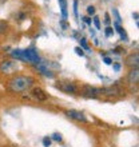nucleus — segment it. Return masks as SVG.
<instances>
[{
    "label": "nucleus",
    "instance_id": "1",
    "mask_svg": "<svg viewBox=\"0 0 139 147\" xmlns=\"http://www.w3.org/2000/svg\"><path fill=\"white\" fill-rule=\"evenodd\" d=\"M34 78L31 76H26V75H20V76H15L13 79L9 80L8 83V87L11 90L12 92H24V91H27L32 84H34Z\"/></svg>",
    "mask_w": 139,
    "mask_h": 147
},
{
    "label": "nucleus",
    "instance_id": "2",
    "mask_svg": "<svg viewBox=\"0 0 139 147\" xmlns=\"http://www.w3.org/2000/svg\"><path fill=\"white\" fill-rule=\"evenodd\" d=\"M22 56H23V60H27V62L35 63V64L40 63V58H39V55H38V51H35L34 48L22 50Z\"/></svg>",
    "mask_w": 139,
    "mask_h": 147
},
{
    "label": "nucleus",
    "instance_id": "3",
    "mask_svg": "<svg viewBox=\"0 0 139 147\" xmlns=\"http://www.w3.org/2000/svg\"><path fill=\"white\" fill-rule=\"evenodd\" d=\"M82 95L86 98H99L102 96L101 88H96V87H92V86H83L82 87Z\"/></svg>",
    "mask_w": 139,
    "mask_h": 147
},
{
    "label": "nucleus",
    "instance_id": "4",
    "mask_svg": "<svg viewBox=\"0 0 139 147\" xmlns=\"http://www.w3.org/2000/svg\"><path fill=\"white\" fill-rule=\"evenodd\" d=\"M18 70V64L12 60H3L0 63V72L3 74H12Z\"/></svg>",
    "mask_w": 139,
    "mask_h": 147
},
{
    "label": "nucleus",
    "instance_id": "5",
    "mask_svg": "<svg viewBox=\"0 0 139 147\" xmlns=\"http://www.w3.org/2000/svg\"><path fill=\"white\" fill-rule=\"evenodd\" d=\"M56 87L67 94H76L78 92L76 84H75V83H71V82H58Z\"/></svg>",
    "mask_w": 139,
    "mask_h": 147
},
{
    "label": "nucleus",
    "instance_id": "6",
    "mask_svg": "<svg viewBox=\"0 0 139 147\" xmlns=\"http://www.w3.org/2000/svg\"><path fill=\"white\" fill-rule=\"evenodd\" d=\"M66 114H67V116H68V118H71V119H74V120H76V122H82V123H87V122H88V120H87V118H86V115L82 111H76V110H68Z\"/></svg>",
    "mask_w": 139,
    "mask_h": 147
},
{
    "label": "nucleus",
    "instance_id": "7",
    "mask_svg": "<svg viewBox=\"0 0 139 147\" xmlns=\"http://www.w3.org/2000/svg\"><path fill=\"white\" fill-rule=\"evenodd\" d=\"M101 92L103 96H118L122 94V90L118 86H111V87H104L101 88Z\"/></svg>",
    "mask_w": 139,
    "mask_h": 147
},
{
    "label": "nucleus",
    "instance_id": "8",
    "mask_svg": "<svg viewBox=\"0 0 139 147\" xmlns=\"http://www.w3.org/2000/svg\"><path fill=\"white\" fill-rule=\"evenodd\" d=\"M126 66L130 68H138L139 66V54L138 52H132L126 58Z\"/></svg>",
    "mask_w": 139,
    "mask_h": 147
},
{
    "label": "nucleus",
    "instance_id": "9",
    "mask_svg": "<svg viewBox=\"0 0 139 147\" xmlns=\"http://www.w3.org/2000/svg\"><path fill=\"white\" fill-rule=\"evenodd\" d=\"M31 94H32V96H34L36 100H39V102H44V100L48 99V95L46 94V91L42 90L40 87H35V88L32 90Z\"/></svg>",
    "mask_w": 139,
    "mask_h": 147
},
{
    "label": "nucleus",
    "instance_id": "10",
    "mask_svg": "<svg viewBox=\"0 0 139 147\" xmlns=\"http://www.w3.org/2000/svg\"><path fill=\"white\" fill-rule=\"evenodd\" d=\"M127 80L128 83H131V84H136L139 80V70L138 68H131L130 72L127 75Z\"/></svg>",
    "mask_w": 139,
    "mask_h": 147
},
{
    "label": "nucleus",
    "instance_id": "11",
    "mask_svg": "<svg viewBox=\"0 0 139 147\" xmlns=\"http://www.w3.org/2000/svg\"><path fill=\"white\" fill-rule=\"evenodd\" d=\"M36 68H38V71L40 74H43L44 76H48V78H54V74L51 72L48 68H47L44 64H42V63H39V64H36Z\"/></svg>",
    "mask_w": 139,
    "mask_h": 147
},
{
    "label": "nucleus",
    "instance_id": "12",
    "mask_svg": "<svg viewBox=\"0 0 139 147\" xmlns=\"http://www.w3.org/2000/svg\"><path fill=\"white\" fill-rule=\"evenodd\" d=\"M59 1V5H60V11H62V15H63V18L66 19L67 18V0H58Z\"/></svg>",
    "mask_w": 139,
    "mask_h": 147
},
{
    "label": "nucleus",
    "instance_id": "13",
    "mask_svg": "<svg viewBox=\"0 0 139 147\" xmlns=\"http://www.w3.org/2000/svg\"><path fill=\"white\" fill-rule=\"evenodd\" d=\"M8 28H9V26H8L7 22H5V20H1V19H0V35L7 34V32H8Z\"/></svg>",
    "mask_w": 139,
    "mask_h": 147
},
{
    "label": "nucleus",
    "instance_id": "14",
    "mask_svg": "<svg viewBox=\"0 0 139 147\" xmlns=\"http://www.w3.org/2000/svg\"><path fill=\"white\" fill-rule=\"evenodd\" d=\"M115 28H116V31H118L120 35H122V38H124V40H126V39H127V35H126V32H124L123 27H120L119 23H116V24H115Z\"/></svg>",
    "mask_w": 139,
    "mask_h": 147
},
{
    "label": "nucleus",
    "instance_id": "15",
    "mask_svg": "<svg viewBox=\"0 0 139 147\" xmlns=\"http://www.w3.org/2000/svg\"><path fill=\"white\" fill-rule=\"evenodd\" d=\"M104 34H106V36H107V38H110V36L114 35V30H112V27H107V28H106Z\"/></svg>",
    "mask_w": 139,
    "mask_h": 147
},
{
    "label": "nucleus",
    "instance_id": "16",
    "mask_svg": "<svg viewBox=\"0 0 139 147\" xmlns=\"http://www.w3.org/2000/svg\"><path fill=\"white\" fill-rule=\"evenodd\" d=\"M87 13H88V15H95V7H94V5H88V7H87Z\"/></svg>",
    "mask_w": 139,
    "mask_h": 147
},
{
    "label": "nucleus",
    "instance_id": "17",
    "mask_svg": "<svg viewBox=\"0 0 139 147\" xmlns=\"http://www.w3.org/2000/svg\"><path fill=\"white\" fill-rule=\"evenodd\" d=\"M94 24H95L96 30H101V20H99V18H98V16H95V18H94Z\"/></svg>",
    "mask_w": 139,
    "mask_h": 147
},
{
    "label": "nucleus",
    "instance_id": "18",
    "mask_svg": "<svg viewBox=\"0 0 139 147\" xmlns=\"http://www.w3.org/2000/svg\"><path fill=\"white\" fill-rule=\"evenodd\" d=\"M43 144H44V147H50V144H51V138L46 136V138L43 139Z\"/></svg>",
    "mask_w": 139,
    "mask_h": 147
},
{
    "label": "nucleus",
    "instance_id": "19",
    "mask_svg": "<svg viewBox=\"0 0 139 147\" xmlns=\"http://www.w3.org/2000/svg\"><path fill=\"white\" fill-rule=\"evenodd\" d=\"M51 138H52L54 140H58V142H60V140H62V135H60V134H58V132H55Z\"/></svg>",
    "mask_w": 139,
    "mask_h": 147
},
{
    "label": "nucleus",
    "instance_id": "20",
    "mask_svg": "<svg viewBox=\"0 0 139 147\" xmlns=\"http://www.w3.org/2000/svg\"><path fill=\"white\" fill-rule=\"evenodd\" d=\"M75 52H76L79 56H84V51L82 50L80 47H76V48H75Z\"/></svg>",
    "mask_w": 139,
    "mask_h": 147
},
{
    "label": "nucleus",
    "instance_id": "21",
    "mask_svg": "<svg viewBox=\"0 0 139 147\" xmlns=\"http://www.w3.org/2000/svg\"><path fill=\"white\" fill-rule=\"evenodd\" d=\"M74 13L75 18H78V0H74Z\"/></svg>",
    "mask_w": 139,
    "mask_h": 147
},
{
    "label": "nucleus",
    "instance_id": "22",
    "mask_svg": "<svg viewBox=\"0 0 139 147\" xmlns=\"http://www.w3.org/2000/svg\"><path fill=\"white\" fill-rule=\"evenodd\" d=\"M79 42H80V44H82V47H83V48L88 50V46H87V43H86V39H84V38H82Z\"/></svg>",
    "mask_w": 139,
    "mask_h": 147
},
{
    "label": "nucleus",
    "instance_id": "23",
    "mask_svg": "<svg viewBox=\"0 0 139 147\" xmlns=\"http://www.w3.org/2000/svg\"><path fill=\"white\" fill-rule=\"evenodd\" d=\"M104 22H106V24H110L111 23V19H110V13H104Z\"/></svg>",
    "mask_w": 139,
    "mask_h": 147
},
{
    "label": "nucleus",
    "instance_id": "24",
    "mask_svg": "<svg viewBox=\"0 0 139 147\" xmlns=\"http://www.w3.org/2000/svg\"><path fill=\"white\" fill-rule=\"evenodd\" d=\"M104 63H106V64H111L112 60L110 58H104Z\"/></svg>",
    "mask_w": 139,
    "mask_h": 147
},
{
    "label": "nucleus",
    "instance_id": "25",
    "mask_svg": "<svg viewBox=\"0 0 139 147\" xmlns=\"http://www.w3.org/2000/svg\"><path fill=\"white\" fill-rule=\"evenodd\" d=\"M84 22H86L87 24H91V19H90V18H87V16L84 18Z\"/></svg>",
    "mask_w": 139,
    "mask_h": 147
}]
</instances>
